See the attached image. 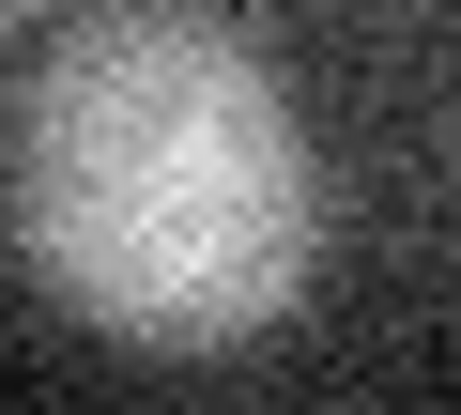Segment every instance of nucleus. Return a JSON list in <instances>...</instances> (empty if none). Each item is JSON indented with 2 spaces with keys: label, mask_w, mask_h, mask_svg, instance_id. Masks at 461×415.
<instances>
[{
  "label": "nucleus",
  "mask_w": 461,
  "mask_h": 415,
  "mask_svg": "<svg viewBox=\"0 0 461 415\" xmlns=\"http://www.w3.org/2000/svg\"><path fill=\"white\" fill-rule=\"evenodd\" d=\"M0 169H16L32 277L139 354L262 338L308 293V247H323L293 93L185 16H108V32L47 47Z\"/></svg>",
  "instance_id": "nucleus-1"
},
{
  "label": "nucleus",
  "mask_w": 461,
  "mask_h": 415,
  "mask_svg": "<svg viewBox=\"0 0 461 415\" xmlns=\"http://www.w3.org/2000/svg\"><path fill=\"white\" fill-rule=\"evenodd\" d=\"M16 16H32V0H0V32H16Z\"/></svg>",
  "instance_id": "nucleus-2"
}]
</instances>
